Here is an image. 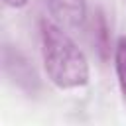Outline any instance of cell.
Returning <instances> with one entry per match:
<instances>
[{"instance_id": "6da1fadb", "label": "cell", "mask_w": 126, "mask_h": 126, "mask_svg": "<svg viewBox=\"0 0 126 126\" xmlns=\"http://www.w3.org/2000/svg\"><path fill=\"white\" fill-rule=\"evenodd\" d=\"M39 49L47 81L59 91H77L89 85L91 67L71 32L51 18L39 20Z\"/></svg>"}, {"instance_id": "7a4b0ae2", "label": "cell", "mask_w": 126, "mask_h": 126, "mask_svg": "<svg viewBox=\"0 0 126 126\" xmlns=\"http://www.w3.org/2000/svg\"><path fill=\"white\" fill-rule=\"evenodd\" d=\"M2 71H4V77L24 94L35 96L41 91V79L32 59L12 43H4L2 47Z\"/></svg>"}, {"instance_id": "3957f363", "label": "cell", "mask_w": 126, "mask_h": 126, "mask_svg": "<svg viewBox=\"0 0 126 126\" xmlns=\"http://www.w3.org/2000/svg\"><path fill=\"white\" fill-rule=\"evenodd\" d=\"M49 18L67 32H79L89 20L87 0H45Z\"/></svg>"}, {"instance_id": "277c9868", "label": "cell", "mask_w": 126, "mask_h": 126, "mask_svg": "<svg viewBox=\"0 0 126 126\" xmlns=\"http://www.w3.org/2000/svg\"><path fill=\"white\" fill-rule=\"evenodd\" d=\"M89 26H91L93 47H94L98 59L102 63H106L112 57L114 43H112V35H110V24H108L102 8H94V12L91 14V20H89Z\"/></svg>"}, {"instance_id": "5b68a950", "label": "cell", "mask_w": 126, "mask_h": 126, "mask_svg": "<svg viewBox=\"0 0 126 126\" xmlns=\"http://www.w3.org/2000/svg\"><path fill=\"white\" fill-rule=\"evenodd\" d=\"M112 65H114V75H116V83H118L120 94L126 100V33L118 35L116 41H114Z\"/></svg>"}, {"instance_id": "8992f818", "label": "cell", "mask_w": 126, "mask_h": 126, "mask_svg": "<svg viewBox=\"0 0 126 126\" xmlns=\"http://www.w3.org/2000/svg\"><path fill=\"white\" fill-rule=\"evenodd\" d=\"M2 2H4V6L10 8V10H24V8L30 4V0H2Z\"/></svg>"}]
</instances>
